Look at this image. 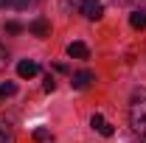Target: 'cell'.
Returning <instances> with one entry per match:
<instances>
[{
	"label": "cell",
	"instance_id": "obj_7",
	"mask_svg": "<svg viewBox=\"0 0 146 143\" xmlns=\"http://www.w3.org/2000/svg\"><path fill=\"white\" fill-rule=\"evenodd\" d=\"M93 79H96V76H93L90 70H82V73H76V76H73V87L84 90V87H87V84L93 81Z\"/></svg>",
	"mask_w": 146,
	"mask_h": 143
},
{
	"label": "cell",
	"instance_id": "obj_8",
	"mask_svg": "<svg viewBox=\"0 0 146 143\" xmlns=\"http://www.w3.org/2000/svg\"><path fill=\"white\" fill-rule=\"evenodd\" d=\"M28 31H31V34H36V36H48V31H51V28H48V20H34V23H31V25H28Z\"/></svg>",
	"mask_w": 146,
	"mask_h": 143
},
{
	"label": "cell",
	"instance_id": "obj_6",
	"mask_svg": "<svg viewBox=\"0 0 146 143\" xmlns=\"http://www.w3.org/2000/svg\"><path fill=\"white\" fill-rule=\"evenodd\" d=\"M68 56L70 59H87V45L84 42H70L68 45Z\"/></svg>",
	"mask_w": 146,
	"mask_h": 143
},
{
	"label": "cell",
	"instance_id": "obj_11",
	"mask_svg": "<svg viewBox=\"0 0 146 143\" xmlns=\"http://www.w3.org/2000/svg\"><path fill=\"white\" fill-rule=\"evenodd\" d=\"M6 31H9V34H20V31H23V25L14 23V20H9V23H6Z\"/></svg>",
	"mask_w": 146,
	"mask_h": 143
},
{
	"label": "cell",
	"instance_id": "obj_15",
	"mask_svg": "<svg viewBox=\"0 0 146 143\" xmlns=\"http://www.w3.org/2000/svg\"><path fill=\"white\" fill-rule=\"evenodd\" d=\"M141 143H146V138H141Z\"/></svg>",
	"mask_w": 146,
	"mask_h": 143
},
{
	"label": "cell",
	"instance_id": "obj_2",
	"mask_svg": "<svg viewBox=\"0 0 146 143\" xmlns=\"http://www.w3.org/2000/svg\"><path fill=\"white\" fill-rule=\"evenodd\" d=\"M79 9H82V14H84L87 20H98L101 14H104V9H101V3H98V0H84Z\"/></svg>",
	"mask_w": 146,
	"mask_h": 143
},
{
	"label": "cell",
	"instance_id": "obj_13",
	"mask_svg": "<svg viewBox=\"0 0 146 143\" xmlns=\"http://www.w3.org/2000/svg\"><path fill=\"white\" fill-rule=\"evenodd\" d=\"M54 90H56V81L48 76V79H45V93H54Z\"/></svg>",
	"mask_w": 146,
	"mask_h": 143
},
{
	"label": "cell",
	"instance_id": "obj_9",
	"mask_svg": "<svg viewBox=\"0 0 146 143\" xmlns=\"http://www.w3.org/2000/svg\"><path fill=\"white\" fill-rule=\"evenodd\" d=\"M129 25H132L135 31H143L146 28V14L143 11H132V14H129Z\"/></svg>",
	"mask_w": 146,
	"mask_h": 143
},
{
	"label": "cell",
	"instance_id": "obj_1",
	"mask_svg": "<svg viewBox=\"0 0 146 143\" xmlns=\"http://www.w3.org/2000/svg\"><path fill=\"white\" fill-rule=\"evenodd\" d=\"M129 124H132V129L141 138H146V87L132 93V101H129Z\"/></svg>",
	"mask_w": 146,
	"mask_h": 143
},
{
	"label": "cell",
	"instance_id": "obj_3",
	"mask_svg": "<svg viewBox=\"0 0 146 143\" xmlns=\"http://www.w3.org/2000/svg\"><path fill=\"white\" fill-rule=\"evenodd\" d=\"M36 73H39V65H36V62H28V59H25V62L17 65V76L20 79H34Z\"/></svg>",
	"mask_w": 146,
	"mask_h": 143
},
{
	"label": "cell",
	"instance_id": "obj_12",
	"mask_svg": "<svg viewBox=\"0 0 146 143\" xmlns=\"http://www.w3.org/2000/svg\"><path fill=\"white\" fill-rule=\"evenodd\" d=\"M6 62H9V54H6V48H3V45H0V70H3V68H6Z\"/></svg>",
	"mask_w": 146,
	"mask_h": 143
},
{
	"label": "cell",
	"instance_id": "obj_5",
	"mask_svg": "<svg viewBox=\"0 0 146 143\" xmlns=\"http://www.w3.org/2000/svg\"><path fill=\"white\" fill-rule=\"evenodd\" d=\"M36 0H0V9H11V11H23L28 6H34Z\"/></svg>",
	"mask_w": 146,
	"mask_h": 143
},
{
	"label": "cell",
	"instance_id": "obj_10",
	"mask_svg": "<svg viewBox=\"0 0 146 143\" xmlns=\"http://www.w3.org/2000/svg\"><path fill=\"white\" fill-rule=\"evenodd\" d=\"M14 93H17V84H14V81L0 84V101H3V98H9V95H14Z\"/></svg>",
	"mask_w": 146,
	"mask_h": 143
},
{
	"label": "cell",
	"instance_id": "obj_14",
	"mask_svg": "<svg viewBox=\"0 0 146 143\" xmlns=\"http://www.w3.org/2000/svg\"><path fill=\"white\" fill-rule=\"evenodd\" d=\"M34 138H36V140H48V132H45V129H36Z\"/></svg>",
	"mask_w": 146,
	"mask_h": 143
},
{
	"label": "cell",
	"instance_id": "obj_4",
	"mask_svg": "<svg viewBox=\"0 0 146 143\" xmlns=\"http://www.w3.org/2000/svg\"><path fill=\"white\" fill-rule=\"evenodd\" d=\"M90 126L98 132V135H104V138H110V135H112V124H107L101 115H93V118H90Z\"/></svg>",
	"mask_w": 146,
	"mask_h": 143
}]
</instances>
